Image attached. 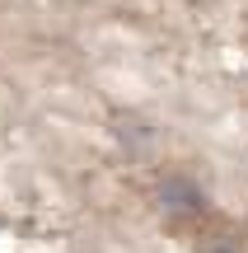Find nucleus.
Masks as SVG:
<instances>
[{
    "instance_id": "obj_1",
    "label": "nucleus",
    "mask_w": 248,
    "mask_h": 253,
    "mask_svg": "<svg viewBox=\"0 0 248 253\" xmlns=\"http://www.w3.org/2000/svg\"><path fill=\"white\" fill-rule=\"evenodd\" d=\"M197 253H244V239L234 230H211L197 239Z\"/></svg>"
}]
</instances>
